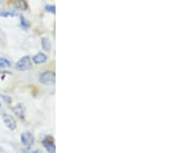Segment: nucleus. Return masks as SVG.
Listing matches in <instances>:
<instances>
[{
	"instance_id": "obj_12",
	"label": "nucleus",
	"mask_w": 174,
	"mask_h": 153,
	"mask_svg": "<svg viewBox=\"0 0 174 153\" xmlns=\"http://www.w3.org/2000/svg\"><path fill=\"white\" fill-rule=\"evenodd\" d=\"M45 9L47 11V12H50L51 13H55L56 12L55 6H52V5H47V6H46Z\"/></svg>"
},
{
	"instance_id": "obj_15",
	"label": "nucleus",
	"mask_w": 174,
	"mask_h": 153,
	"mask_svg": "<svg viewBox=\"0 0 174 153\" xmlns=\"http://www.w3.org/2000/svg\"><path fill=\"white\" fill-rule=\"evenodd\" d=\"M1 106H2V105H1V103H0V108H1Z\"/></svg>"
},
{
	"instance_id": "obj_8",
	"label": "nucleus",
	"mask_w": 174,
	"mask_h": 153,
	"mask_svg": "<svg viewBox=\"0 0 174 153\" xmlns=\"http://www.w3.org/2000/svg\"><path fill=\"white\" fill-rule=\"evenodd\" d=\"M41 46H42L43 49L46 51H50L51 50V43L47 37H43L41 39Z\"/></svg>"
},
{
	"instance_id": "obj_13",
	"label": "nucleus",
	"mask_w": 174,
	"mask_h": 153,
	"mask_svg": "<svg viewBox=\"0 0 174 153\" xmlns=\"http://www.w3.org/2000/svg\"><path fill=\"white\" fill-rule=\"evenodd\" d=\"M16 13L14 12H7V11H3L1 13V16L3 17H8V16H16Z\"/></svg>"
},
{
	"instance_id": "obj_9",
	"label": "nucleus",
	"mask_w": 174,
	"mask_h": 153,
	"mask_svg": "<svg viewBox=\"0 0 174 153\" xmlns=\"http://www.w3.org/2000/svg\"><path fill=\"white\" fill-rule=\"evenodd\" d=\"M15 6H16L17 9H22V10H25L27 8V4H26V3L23 0H16V1L15 2Z\"/></svg>"
},
{
	"instance_id": "obj_14",
	"label": "nucleus",
	"mask_w": 174,
	"mask_h": 153,
	"mask_svg": "<svg viewBox=\"0 0 174 153\" xmlns=\"http://www.w3.org/2000/svg\"><path fill=\"white\" fill-rule=\"evenodd\" d=\"M2 3H3V0H0V5H1Z\"/></svg>"
},
{
	"instance_id": "obj_1",
	"label": "nucleus",
	"mask_w": 174,
	"mask_h": 153,
	"mask_svg": "<svg viewBox=\"0 0 174 153\" xmlns=\"http://www.w3.org/2000/svg\"><path fill=\"white\" fill-rule=\"evenodd\" d=\"M39 80L42 84L54 85L56 82V75L53 71L46 70L41 74Z\"/></svg>"
},
{
	"instance_id": "obj_4",
	"label": "nucleus",
	"mask_w": 174,
	"mask_h": 153,
	"mask_svg": "<svg viewBox=\"0 0 174 153\" xmlns=\"http://www.w3.org/2000/svg\"><path fill=\"white\" fill-rule=\"evenodd\" d=\"M3 118L5 125H6V127L9 128V130L13 131V130L16 129V121L12 115L9 114H4L3 116Z\"/></svg>"
},
{
	"instance_id": "obj_2",
	"label": "nucleus",
	"mask_w": 174,
	"mask_h": 153,
	"mask_svg": "<svg viewBox=\"0 0 174 153\" xmlns=\"http://www.w3.org/2000/svg\"><path fill=\"white\" fill-rule=\"evenodd\" d=\"M32 67L33 65L32 62L30 60V57H28V56H25V57H22L16 64V68L18 70H20V71L29 70L30 69H32Z\"/></svg>"
},
{
	"instance_id": "obj_3",
	"label": "nucleus",
	"mask_w": 174,
	"mask_h": 153,
	"mask_svg": "<svg viewBox=\"0 0 174 153\" xmlns=\"http://www.w3.org/2000/svg\"><path fill=\"white\" fill-rule=\"evenodd\" d=\"M21 142L23 145L27 146V147H30L33 145L34 141H35V138H34L33 134L30 131H26L21 135Z\"/></svg>"
},
{
	"instance_id": "obj_11",
	"label": "nucleus",
	"mask_w": 174,
	"mask_h": 153,
	"mask_svg": "<svg viewBox=\"0 0 174 153\" xmlns=\"http://www.w3.org/2000/svg\"><path fill=\"white\" fill-rule=\"evenodd\" d=\"M20 22H21V26H22L23 29H27L29 27V23L27 22V20H26L25 19H24L23 17V16H21V21H20Z\"/></svg>"
},
{
	"instance_id": "obj_10",
	"label": "nucleus",
	"mask_w": 174,
	"mask_h": 153,
	"mask_svg": "<svg viewBox=\"0 0 174 153\" xmlns=\"http://www.w3.org/2000/svg\"><path fill=\"white\" fill-rule=\"evenodd\" d=\"M10 66L11 63L9 60L6 58H3V57L0 58V67L5 68V67H9Z\"/></svg>"
},
{
	"instance_id": "obj_5",
	"label": "nucleus",
	"mask_w": 174,
	"mask_h": 153,
	"mask_svg": "<svg viewBox=\"0 0 174 153\" xmlns=\"http://www.w3.org/2000/svg\"><path fill=\"white\" fill-rule=\"evenodd\" d=\"M42 143L44 145V148L47 149V152L50 153H54L56 152V146L55 144H54V139L51 136H48L46 139H44Z\"/></svg>"
},
{
	"instance_id": "obj_7",
	"label": "nucleus",
	"mask_w": 174,
	"mask_h": 153,
	"mask_svg": "<svg viewBox=\"0 0 174 153\" xmlns=\"http://www.w3.org/2000/svg\"><path fill=\"white\" fill-rule=\"evenodd\" d=\"M24 111H25V108L22 104H19L13 108V112L19 118H24Z\"/></svg>"
},
{
	"instance_id": "obj_6",
	"label": "nucleus",
	"mask_w": 174,
	"mask_h": 153,
	"mask_svg": "<svg viewBox=\"0 0 174 153\" xmlns=\"http://www.w3.org/2000/svg\"><path fill=\"white\" fill-rule=\"evenodd\" d=\"M33 61L35 64H44L47 62V57L44 54V53H38L33 57Z\"/></svg>"
}]
</instances>
